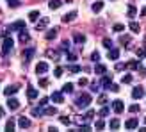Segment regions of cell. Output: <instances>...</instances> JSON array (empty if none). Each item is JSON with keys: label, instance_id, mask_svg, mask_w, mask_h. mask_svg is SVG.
<instances>
[{"label": "cell", "instance_id": "obj_16", "mask_svg": "<svg viewBox=\"0 0 146 132\" xmlns=\"http://www.w3.org/2000/svg\"><path fill=\"white\" fill-rule=\"evenodd\" d=\"M39 18H41L39 11H31V13H29V20H31V21H38Z\"/></svg>", "mask_w": 146, "mask_h": 132}, {"label": "cell", "instance_id": "obj_53", "mask_svg": "<svg viewBox=\"0 0 146 132\" xmlns=\"http://www.w3.org/2000/svg\"><path fill=\"white\" fill-rule=\"evenodd\" d=\"M78 86H87V79H80L78 80Z\"/></svg>", "mask_w": 146, "mask_h": 132}, {"label": "cell", "instance_id": "obj_9", "mask_svg": "<svg viewBox=\"0 0 146 132\" xmlns=\"http://www.w3.org/2000/svg\"><path fill=\"white\" fill-rule=\"evenodd\" d=\"M48 25V18L46 16H43L39 21H38V23H36V31H43V29H45Z\"/></svg>", "mask_w": 146, "mask_h": 132}, {"label": "cell", "instance_id": "obj_46", "mask_svg": "<svg viewBox=\"0 0 146 132\" xmlns=\"http://www.w3.org/2000/svg\"><path fill=\"white\" fill-rule=\"evenodd\" d=\"M61 123H64V125H70V118H68V116H61Z\"/></svg>", "mask_w": 146, "mask_h": 132}, {"label": "cell", "instance_id": "obj_6", "mask_svg": "<svg viewBox=\"0 0 146 132\" xmlns=\"http://www.w3.org/2000/svg\"><path fill=\"white\" fill-rule=\"evenodd\" d=\"M132 97L134 98H143L144 97V87H141V86H137V87H134V91H132Z\"/></svg>", "mask_w": 146, "mask_h": 132}, {"label": "cell", "instance_id": "obj_1", "mask_svg": "<svg viewBox=\"0 0 146 132\" xmlns=\"http://www.w3.org/2000/svg\"><path fill=\"white\" fill-rule=\"evenodd\" d=\"M89 104H91V97L87 93H80V95H77V97H75V105L77 107L86 109V107H89Z\"/></svg>", "mask_w": 146, "mask_h": 132}, {"label": "cell", "instance_id": "obj_29", "mask_svg": "<svg viewBox=\"0 0 146 132\" xmlns=\"http://www.w3.org/2000/svg\"><path fill=\"white\" fill-rule=\"evenodd\" d=\"M55 36H57V29H52V31L46 32V39H54Z\"/></svg>", "mask_w": 146, "mask_h": 132}, {"label": "cell", "instance_id": "obj_56", "mask_svg": "<svg viewBox=\"0 0 146 132\" xmlns=\"http://www.w3.org/2000/svg\"><path fill=\"white\" fill-rule=\"evenodd\" d=\"M4 114H5V113H4V109H0V118H2Z\"/></svg>", "mask_w": 146, "mask_h": 132}, {"label": "cell", "instance_id": "obj_57", "mask_svg": "<svg viewBox=\"0 0 146 132\" xmlns=\"http://www.w3.org/2000/svg\"><path fill=\"white\" fill-rule=\"evenodd\" d=\"M144 123H146V120H144Z\"/></svg>", "mask_w": 146, "mask_h": 132}, {"label": "cell", "instance_id": "obj_40", "mask_svg": "<svg viewBox=\"0 0 146 132\" xmlns=\"http://www.w3.org/2000/svg\"><path fill=\"white\" fill-rule=\"evenodd\" d=\"M62 71H64V70L61 68V66H57L55 71H54V75H55V77H61V75H62Z\"/></svg>", "mask_w": 146, "mask_h": 132}, {"label": "cell", "instance_id": "obj_47", "mask_svg": "<svg viewBox=\"0 0 146 132\" xmlns=\"http://www.w3.org/2000/svg\"><path fill=\"white\" fill-rule=\"evenodd\" d=\"M39 86H41V87H46V86H48V79H41V80H39Z\"/></svg>", "mask_w": 146, "mask_h": 132}, {"label": "cell", "instance_id": "obj_51", "mask_svg": "<svg viewBox=\"0 0 146 132\" xmlns=\"http://www.w3.org/2000/svg\"><path fill=\"white\" fill-rule=\"evenodd\" d=\"M100 104H102V105L107 104V97H105V95H102V97H100Z\"/></svg>", "mask_w": 146, "mask_h": 132}, {"label": "cell", "instance_id": "obj_17", "mask_svg": "<svg viewBox=\"0 0 146 132\" xmlns=\"http://www.w3.org/2000/svg\"><path fill=\"white\" fill-rule=\"evenodd\" d=\"M61 5H62L61 0H50V2H48V7H50V9H59Z\"/></svg>", "mask_w": 146, "mask_h": 132}, {"label": "cell", "instance_id": "obj_37", "mask_svg": "<svg viewBox=\"0 0 146 132\" xmlns=\"http://www.w3.org/2000/svg\"><path fill=\"white\" fill-rule=\"evenodd\" d=\"M139 66H141V64H139V59H137V61H132V63H130V64H128V68L135 70V68H139Z\"/></svg>", "mask_w": 146, "mask_h": 132}, {"label": "cell", "instance_id": "obj_33", "mask_svg": "<svg viewBox=\"0 0 146 132\" xmlns=\"http://www.w3.org/2000/svg\"><path fill=\"white\" fill-rule=\"evenodd\" d=\"M5 130H9V132L14 130V121H13V120H9V121L5 123Z\"/></svg>", "mask_w": 146, "mask_h": 132}, {"label": "cell", "instance_id": "obj_23", "mask_svg": "<svg viewBox=\"0 0 146 132\" xmlns=\"http://www.w3.org/2000/svg\"><path fill=\"white\" fill-rule=\"evenodd\" d=\"M91 9H93L94 13H100L102 9H104V2H94V4H93V7H91Z\"/></svg>", "mask_w": 146, "mask_h": 132}, {"label": "cell", "instance_id": "obj_39", "mask_svg": "<svg viewBox=\"0 0 146 132\" xmlns=\"http://www.w3.org/2000/svg\"><path fill=\"white\" fill-rule=\"evenodd\" d=\"M7 4H9V7H18L20 0H7Z\"/></svg>", "mask_w": 146, "mask_h": 132}, {"label": "cell", "instance_id": "obj_32", "mask_svg": "<svg viewBox=\"0 0 146 132\" xmlns=\"http://www.w3.org/2000/svg\"><path fill=\"white\" fill-rule=\"evenodd\" d=\"M61 50H66V52L70 50V41H68V39H64V41L61 43Z\"/></svg>", "mask_w": 146, "mask_h": 132}, {"label": "cell", "instance_id": "obj_14", "mask_svg": "<svg viewBox=\"0 0 146 132\" xmlns=\"http://www.w3.org/2000/svg\"><path fill=\"white\" fill-rule=\"evenodd\" d=\"M137 125H139L137 118H130V120H127V123H125V127H127V129H137Z\"/></svg>", "mask_w": 146, "mask_h": 132}, {"label": "cell", "instance_id": "obj_28", "mask_svg": "<svg viewBox=\"0 0 146 132\" xmlns=\"http://www.w3.org/2000/svg\"><path fill=\"white\" fill-rule=\"evenodd\" d=\"M112 31H114V32H121V31H125V25H123V23H114Z\"/></svg>", "mask_w": 146, "mask_h": 132}, {"label": "cell", "instance_id": "obj_35", "mask_svg": "<svg viewBox=\"0 0 146 132\" xmlns=\"http://www.w3.org/2000/svg\"><path fill=\"white\" fill-rule=\"evenodd\" d=\"M91 61H93V63H98V61H100V54H98V52H93V54H91Z\"/></svg>", "mask_w": 146, "mask_h": 132}, {"label": "cell", "instance_id": "obj_13", "mask_svg": "<svg viewBox=\"0 0 146 132\" xmlns=\"http://www.w3.org/2000/svg\"><path fill=\"white\" fill-rule=\"evenodd\" d=\"M48 71V64L46 63H38L36 66V73H46Z\"/></svg>", "mask_w": 146, "mask_h": 132}, {"label": "cell", "instance_id": "obj_26", "mask_svg": "<svg viewBox=\"0 0 146 132\" xmlns=\"http://www.w3.org/2000/svg\"><path fill=\"white\" fill-rule=\"evenodd\" d=\"M73 39H75V43H86V36L84 34H75Z\"/></svg>", "mask_w": 146, "mask_h": 132}, {"label": "cell", "instance_id": "obj_44", "mask_svg": "<svg viewBox=\"0 0 146 132\" xmlns=\"http://www.w3.org/2000/svg\"><path fill=\"white\" fill-rule=\"evenodd\" d=\"M130 113H139V105H137V104L130 105Z\"/></svg>", "mask_w": 146, "mask_h": 132}, {"label": "cell", "instance_id": "obj_19", "mask_svg": "<svg viewBox=\"0 0 146 132\" xmlns=\"http://www.w3.org/2000/svg\"><path fill=\"white\" fill-rule=\"evenodd\" d=\"M32 55H34V48H29V50H25L23 52V57H25V63H29L32 59Z\"/></svg>", "mask_w": 146, "mask_h": 132}, {"label": "cell", "instance_id": "obj_38", "mask_svg": "<svg viewBox=\"0 0 146 132\" xmlns=\"http://www.w3.org/2000/svg\"><path fill=\"white\" fill-rule=\"evenodd\" d=\"M94 127H96L98 130H102V129H104V127H105V123H104V120H98L96 123H94Z\"/></svg>", "mask_w": 146, "mask_h": 132}, {"label": "cell", "instance_id": "obj_4", "mask_svg": "<svg viewBox=\"0 0 146 132\" xmlns=\"http://www.w3.org/2000/svg\"><path fill=\"white\" fill-rule=\"evenodd\" d=\"M112 109H114L116 114H121L123 111H125V105H123L121 100H114V102H112Z\"/></svg>", "mask_w": 146, "mask_h": 132}, {"label": "cell", "instance_id": "obj_12", "mask_svg": "<svg viewBox=\"0 0 146 132\" xmlns=\"http://www.w3.org/2000/svg\"><path fill=\"white\" fill-rule=\"evenodd\" d=\"M111 84H112V75H105L104 79H102V86H104L105 89H109Z\"/></svg>", "mask_w": 146, "mask_h": 132}, {"label": "cell", "instance_id": "obj_34", "mask_svg": "<svg viewBox=\"0 0 146 132\" xmlns=\"http://www.w3.org/2000/svg\"><path fill=\"white\" fill-rule=\"evenodd\" d=\"M135 13H137V9H135L134 5H130V7H128V16H130V18H134V16H135Z\"/></svg>", "mask_w": 146, "mask_h": 132}, {"label": "cell", "instance_id": "obj_50", "mask_svg": "<svg viewBox=\"0 0 146 132\" xmlns=\"http://www.w3.org/2000/svg\"><path fill=\"white\" fill-rule=\"evenodd\" d=\"M125 68H127V64H121V63L116 64V70H118V71H119V70H125Z\"/></svg>", "mask_w": 146, "mask_h": 132}, {"label": "cell", "instance_id": "obj_55", "mask_svg": "<svg viewBox=\"0 0 146 132\" xmlns=\"http://www.w3.org/2000/svg\"><path fill=\"white\" fill-rule=\"evenodd\" d=\"M141 14H143V16H146V7H143V9H141Z\"/></svg>", "mask_w": 146, "mask_h": 132}, {"label": "cell", "instance_id": "obj_21", "mask_svg": "<svg viewBox=\"0 0 146 132\" xmlns=\"http://www.w3.org/2000/svg\"><path fill=\"white\" fill-rule=\"evenodd\" d=\"M94 73H98V75H104V73H107V68L104 64H96V68H94Z\"/></svg>", "mask_w": 146, "mask_h": 132}, {"label": "cell", "instance_id": "obj_48", "mask_svg": "<svg viewBox=\"0 0 146 132\" xmlns=\"http://www.w3.org/2000/svg\"><path fill=\"white\" fill-rule=\"evenodd\" d=\"M45 114H55V109L54 107H46L45 109Z\"/></svg>", "mask_w": 146, "mask_h": 132}, {"label": "cell", "instance_id": "obj_22", "mask_svg": "<svg viewBox=\"0 0 146 132\" xmlns=\"http://www.w3.org/2000/svg\"><path fill=\"white\" fill-rule=\"evenodd\" d=\"M128 27H130V31L135 32V34L141 31V25H139V23H135V21H130V25H128Z\"/></svg>", "mask_w": 146, "mask_h": 132}, {"label": "cell", "instance_id": "obj_42", "mask_svg": "<svg viewBox=\"0 0 146 132\" xmlns=\"http://www.w3.org/2000/svg\"><path fill=\"white\" fill-rule=\"evenodd\" d=\"M78 130H84V132H89V130H91V127H89V125H87V123H84V125H80V127H78Z\"/></svg>", "mask_w": 146, "mask_h": 132}, {"label": "cell", "instance_id": "obj_3", "mask_svg": "<svg viewBox=\"0 0 146 132\" xmlns=\"http://www.w3.org/2000/svg\"><path fill=\"white\" fill-rule=\"evenodd\" d=\"M11 31H25V21L18 20V21H14V23H11L9 25V32Z\"/></svg>", "mask_w": 146, "mask_h": 132}, {"label": "cell", "instance_id": "obj_7", "mask_svg": "<svg viewBox=\"0 0 146 132\" xmlns=\"http://www.w3.org/2000/svg\"><path fill=\"white\" fill-rule=\"evenodd\" d=\"M52 102H55V104H62V102H64L62 91H54V93H52Z\"/></svg>", "mask_w": 146, "mask_h": 132}, {"label": "cell", "instance_id": "obj_11", "mask_svg": "<svg viewBox=\"0 0 146 132\" xmlns=\"http://www.w3.org/2000/svg\"><path fill=\"white\" fill-rule=\"evenodd\" d=\"M18 125H20L21 129H29V127H31V120L25 118V116H21V118L18 120Z\"/></svg>", "mask_w": 146, "mask_h": 132}, {"label": "cell", "instance_id": "obj_15", "mask_svg": "<svg viewBox=\"0 0 146 132\" xmlns=\"http://www.w3.org/2000/svg\"><path fill=\"white\" fill-rule=\"evenodd\" d=\"M27 97L31 98V100L38 98V89H36V87H29V89H27Z\"/></svg>", "mask_w": 146, "mask_h": 132}, {"label": "cell", "instance_id": "obj_27", "mask_svg": "<svg viewBox=\"0 0 146 132\" xmlns=\"http://www.w3.org/2000/svg\"><path fill=\"white\" fill-rule=\"evenodd\" d=\"M109 125H111V129H112V130L119 129V120H118V118H114V120H111V123H109Z\"/></svg>", "mask_w": 146, "mask_h": 132}, {"label": "cell", "instance_id": "obj_36", "mask_svg": "<svg viewBox=\"0 0 146 132\" xmlns=\"http://www.w3.org/2000/svg\"><path fill=\"white\" fill-rule=\"evenodd\" d=\"M104 47H105L107 50H109V48H112V41L109 39V38H105V39H104Z\"/></svg>", "mask_w": 146, "mask_h": 132}, {"label": "cell", "instance_id": "obj_24", "mask_svg": "<svg viewBox=\"0 0 146 132\" xmlns=\"http://www.w3.org/2000/svg\"><path fill=\"white\" fill-rule=\"evenodd\" d=\"M144 57H146V47L137 48V59H144Z\"/></svg>", "mask_w": 146, "mask_h": 132}, {"label": "cell", "instance_id": "obj_49", "mask_svg": "<svg viewBox=\"0 0 146 132\" xmlns=\"http://www.w3.org/2000/svg\"><path fill=\"white\" fill-rule=\"evenodd\" d=\"M89 89H91L93 93H98V84H94V82H93V84H91V87H89Z\"/></svg>", "mask_w": 146, "mask_h": 132}, {"label": "cell", "instance_id": "obj_54", "mask_svg": "<svg viewBox=\"0 0 146 132\" xmlns=\"http://www.w3.org/2000/svg\"><path fill=\"white\" fill-rule=\"evenodd\" d=\"M68 59H70V61L73 63V61H75V59H77V55H75V54H68Z\"/></svg>", "mask_w": 146, "mask_h": 132}, {"label": "cell", "instance_id": "obj_10", "mask_svg": "<svg viewBox=\"0 0 146 132\" xmlns=\"http://www.w3.org/2000/svg\"><path fill=\"white\" fill-rule=\"evenodd\" d=\"M18 89H20L18 86H7L5 89H4V93H5V97H11V95H14V93H18Z\"/></svg>", "mask_w": 146, "mask_h": 132}, {"label": "cell", "instance_id": "obj_20", "mask_svg": "<svg viewBox=\"0 0 146 132\" xmlns=\"http://www.w3.org/2000/svg\"><path fill=\"white\" fill-rule=\"evenodd\" d=\"M29 39H31L29 32H27V31H20V41H21V43H27Z\"/></svg>", "mask_w": 146, "mask_h": 132}, {"label": "cell", "instance_id": "obj_31", "mask_svg": "<svg viewBox=\"0 0 146 132\" xmlns=\"http://www.w3.org/2000/svg\"><path fill=\"white\" fill-rule=\"evenodd\" d=\"M93 118H94V111H87L86 116H84V120H86V121H91Z\"/></svg>", "mask_w": 146, "mask_h": 132}, {"label": "cell", "instance_id": "obj_18", "mask_svg": "<svg viewBox=\"0 0 146 132\" xmlns=\"http://www.w3.org/2000/svg\"><path fill=\"white\" fill-rule=\"evenodd\" d=\"M109 57H111V59H118V57H119V50L118 48H109Z\"/></svg>", "mask_w": 146, "mask_h": 132}, {"label": "cell", "instance_id": "obj_2", "mask_svg": "<svg viewBox=\"0 0 146 132\" xmlns=\"http://www.w3.org/2000/svg\"><path fill=\"white\" fill-rule=\"evenodd\" d=\"M13 45H14V41L9 38V36H7V38H4V45H2V54L5 55L7 52H9V50L13 48Z\"/></svg>", "mask_w": 146, "mask_h": 132}, {"label": "cell", "instance_id": "obj_30", "mask_svg": "<svg viewBox=\"0 0 146 132\" xmlns=\"http://www.w3.org/2000/svg\"><path fill=\"white\" fill-rule=\"evenodd\" d=\"M68 71H71V73H78V71H80V66L71 64V66H68Z\"/></svg>", "mask_w": 146, "mask_h": 132}, {"label": "cell", "instance_id": "obj_41", "mask_svg": "<svg viewBox=\"0 0 146 132\" xmlns=\"http://www.w3.org/2000/svg\"><path fill=\"white\" fill-rule=\"evenodd\" d=\"M107 114H109V107H102V111H100V116H102V118H105Z\"/></svg>", "mask_w": 146, "mask_h": 132}, {"label": "cell", "instance_id": "obj_45", "mask_svg": "<svg viewBox=\"0 0 146 132\" xmlns=\"http://www.w3.org/2000/svg\"><path fill=\"white\" fill-rule=\"evenodd\" d=\"M109 89L114 91V93H118V91H119V86H118V84H111V87H109Z\"/></svg>", "mask_w": 146, "mask_h": 132}, {"label": "cell", "instance_id": "obj_8", "mask_svg": "<svg viewBox=\"0 0 146 132\" xmlns=\"http://www.w3.org/2000/svg\"><path fill=\"white\" fill-rule=\"evenodd\" d=\"M75 18H77V13H75V11H71V13H68V14H64L61 20H62V23H70V21H73Z\"/></svg>", "mask_w": 146, "mask_h": 132}, {"label": "cell", "instance_id": "obj_52", "mask_svg": "<svg viewBox=\"0 0 146 132\" xmlns=\"http://www.w3.org/2000/svg\"><path fill=\"white\" fill-rule=\"evenodd\" d=\"M46 104H48V98H41V100H39V105H41V107H45Z\"/></svg>", "mask_w": 146, "mask_h": 132}, {"label": "cell", "instance_id": "obj_43", "mask_svg": "<svg viewBox=\"0 0 146 132\" xmlns=\"http://www.w3.org/2000/svg\"><path fill=\"white\" fill-rule=\"evenodd\" d=\"M123 82L130 84V82H132V75H130V73H128V75H125V77H123Z\"/></svg>", "mask_w": 146, "mask_h": 132}, {"label": "cell", "instance_id": "obj_25", "mask_svg": "<svg viewBox=\"0 0 146 132\" xmlns=\"http://www.w3.org/2000/svg\"><path fill=\"white\" fill-rule=\"evenodd\" d=\"M61 91H62V93H73V84H71V82H68V84H64Z\"/></svg>", "mask_w": 146, "mask_h": 132}, {"label": "cell", "instance_id": "obj_5", "mask_svg": "<svg viewBox=\"0 0 146 132\" xmlns=\"http://www.w3.org/2000/svg\"><path fill=\"white\" fill-rule=\"evenodd\" d=\"M7 107H9L11 111H16V109L20 107V100L18 98H9L7 100Z\"/></svg>", "mask_w": 146, "mask_h": 132}]
</instances>
